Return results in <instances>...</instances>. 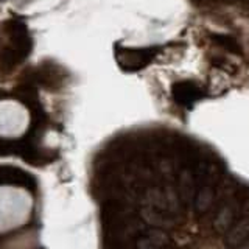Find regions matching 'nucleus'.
<instances>
[{
  "label": "nucleus",
  "mask_w": 249,
  "mask_h": 249,
  "mask_svg": "<svg viewBox=\"0 0 249 249\" xmlns=\"http://www.w3.org/2000/svg\"><path fill=\"white\" fill-rule=\"evenodd\" d=\"M31 193L18 185H0V235L25 226L33 212Z\"/></svg>",
  "instance_id": "obj_1"
},
{
  "label": "nucleus",
  "mask_w": 249,
  "mask_h": 249,
  "mask_svg": "<svg viewBox=\"0 0 249 249\" xmlns=\"http://www.w3.org/2000/svg\"><path fill=\"white\" fill-rule=\"evenodd\" d=\"M28 109L19 101H0V139H19L30 128Z\"/></svg>",
  "instance_id": "obj_2"
},
{
  "label": "nucleus",
  "mask_w": 249,
  "mask_h": 249,
  "mask_svg": "<svg viewBox=\"0 0 249 249\" xmlns=\"http://www.w3.org/2000/svg\"><path fill=\"white\" fill-rule=\"evenodd\" d=\"M173 97L179 105L192 106L195 101L204 97V90L193 81H181L173 86Z\"/></svg>",
  "instance_id": "obj_3"
},
{
  "label": "nucleus",
  "mask_w": 249,
  "mask_h": 249,
  "mask_svg": "<svg viewBox=\"0 0 249 249\" xmlns=\"http://www.w3.org/2000/svg\"><path fill=\"white\" fill-rule=\"evenodd\" d=\"M198 187L199 182L193 171L184 170L181 173V178H179V196H181V201H184L185 204L193 202L198 193Z\"/></svg>",
  "instance_id": "obj_4"
},
{
  "label": "nucleus",
  "mask_w": 249,
  "mask_h": 249,
  "mask_svg": "<svg viewBox=\"0 0 249 249\" xmlns=\"http://www.w3.org/2000/svg\"><path fill=\"white\" fill-rule=\"evenodd\" d=\"M215 228L216 229H231L233 224H235V209L232 204H224L220 207V210L215 215Z\"/></svg>",
  "instance_id": "obj_5"
},
{
  "label": "nucleus",
  "mask_w": 249,
  "mask_h": 249,
  "mask_svg": "<svg viewBox=\"0 0 249 249\" xmlns=\"http://www.w3.org/2000/svg\"><path fill=\"white\" fill-rule=\"evenodd\" d=\"M249 238V220H241L235 223L231 228V232L228 233V241L229 245L238 248L241 243Z\"/></svg>",
  "instance_id": "obj_6"
},
{
  "label": "nucleus",
  "mask_w": 249,
  "mask_h": 249,
  "mask_svg": "<svg viewBox=\"0 0 249 249\" xmlns=\"http://www.w3.org/2000/svg\"><path fill=\"white\" fill-rule=\"evenodd\" d=\"M195 207L198 212H206L209 206L213 202V190L210 187H204V189L198 190L196 196H195Z\"/></svg>",
  "instance_id": "obj_7"
},
{
  "label": "nucleus",
  "mask_w": 249,
  "mask_h": 249,
  "mask_svg": "<svg viewBox=\"0 0 249 249\" xmlns=\"http://www.w3.org/2000/svg\"><path fill=\"white\" fill-rule=\"evenodd\" d=\"M215 41L220 44L221 47H224V49H228L229 52H233V53H240V45L237 44V41L231 36H223V35H216Z\"/></svg>",
  "instance_id": "obj_8"
}]
</instances>
